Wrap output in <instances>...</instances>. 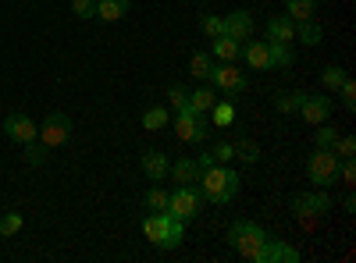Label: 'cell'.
<instances>
[{"label":"cell","instance_id":"obj_1","mask_svg":"<svg viewBox=\"0 0 356 263\" xmlns=\"http://www.w3.org/2000/svg\"><path fill=\"white\" fill-rule=\"evenodd\" d=\"M228 246L250 263H300V249H292L285 239L264 231L253 221H232L228 228Z\"/></svg>","mask_w":356,"mask_h":263},{"label":"cell","instance_id":"obj_2","mask_svg":"<svg viewBox=\"0 0 356 263\" xmlns=\"http://www.w3.org/2000/svg\"><path fill=\"white\" fill-rule=\"evenodd\" d=\"M196 182H200V196L207 203H214V207H228V203H235V196H239V189H243L239 171H232L228 164L203 167Z\"/></svg>","mask_w":356,"mask_h":263},{"label":"cell","instance_id":"obj_3","mask_svg":"<svg viewBox=\"0 0 356 263\" xmlns=\"http://www.w3.org/2000/svg\"><path fill=\"white\" fill-rule=\"evenodd\" d=\"M143 235L161 249H178L186 242V221H178L175 214H146L143 217Z\"/></svg>","mask_w":356,"mask_h":263},{"label":"cell","instance_id":"obj_4","mask_svg":"<svg viewBox=\"0 0 356 263\" xmlns=\"http://www.w3.org/2000/svg\"><path fill=\"white\" fill-rule=\"evenodd\" d=\"M335 210V199L328 196V189H317V192H300V196H292V214L300 224H314L317 217H328Z\"/></svg>","mask_w":356,"mask_h":263},{"label":"cell","instance_id":"obj_5","mask_svg":"<svg viewBox=\"0 0 356 263\" xmlns=\"http://www.w3.org/2000/svg\"><path fill=\"white\" fill-rule=\"evenodd\" d=\"M307 174H310L314 189H332L339 182V157H335V150H317L314 146V153L307 160Z\"/></svg>","mask_w":356,"mask_h":263},{"label":"cell","instance_id":"obj_6","mask_svg":"<svg viewBox=\"0 0 356 263\" xmlns=\"http://www.w3.org/2000/svg\"><path fill=\"white\" fill-rule=\"evenodd\" d=\"M200 203H203V196H200V185H175L171 192H168V214H175L178 221H196V214H200Z\"/></svg>","mask_w":356,"mask_h":263},{"label":"cell","instance_id":"obj_7","mask_svg":"<svg viewBox=\"0 0 356 263\" xmlns=\"http://www.w3.org/2000/svg\"><path fill=\"white\" fill-rule=\"evenodd\" d=\"M214 85V90L221 93V96H243L246 90H250V82H246V75L235 68V65H221V61H214V68H211V78H207Z\"/></svg>","mask_w":356,"mask_h":263},{"label":"cell","instance_id":"obj_8","mask_svg":"<svg viewBox=\"0 0 356 263\" xmlns=\"http://www.w3.org/2000/svg\"><path fill=\"white\" fill-rule=\"evenodd\" d=\"M307 125H324L335 114V100L324 96V93H310V90H300V110Z\"/></svg>","mask_w":356,"mask_h":263},{"label":"cell","instance_id":"obj_9","mask_svg":"<svg viewBox=\"0 0 356 263\" xmlns=\"http://www.w3.org/2000/svg\"><path fill=\"white\" fill-rule=\"evenodd\" d=\"M47 150H57V146H65L68 139H72V118L68 114H61V110H54V114H47V121L40 125V135H36Z\"/></svg>","mask_w":356,"mask_h":263},{"label":"cell","instance_id":"obj_10","mask_svg":"<svg viewBox=\"0 0 356 263\" xmlns=\"http://www.w3.org/2000/svg\"><path fill=\"white\" fill-rule=\"evenodd\" d=\"M175 135L182 142H203L207 135H211V125L203 121V114L186 107V110H178V118H175Z\"/></svg>","mask_w":356,"mask_h":263},{"label":"cell","instance_id":"obj_11","mask_svg":"<svg viewBox=\"0 0 356 263\" xmlns=\"http://www.w3.org/2000/svg\"><path fill=\"white\" fill-rule=\"evenodd\" d=\"M4 135L11 139V142H33L36 135H40V125L33 121V118H25V114H8L4 118Z\"/></svg>","mask_w":356,"mask_h":263},{"label":"cell","instance_id":"obj_12","mask_svg":"<svg viewBox=\"0 0 356 263\" xmlns=\"http://www.w3.org/2000/svg\"><path fill=\"white\" fill-rule=\"evenodd\" d=\"M239 61L253 71H271V57H267V40H246L243 50H239Z\"/></svg>","mask_w":356,"mask_h":263},{"label":"cell","instance_id":"obj_13","mask_svg":"<svg viewBox=\"0 0 356 263\" xmlns=\"http://www.w3.org/2000/svg\"><path fill=\"white\" fill-rule=\"evenodd\" d=\"M225 36H232V40L246 43V40L253 36V15H250L246 8H239V11L225 15Z\"/></svg>","mask_w":356,"mask_h":263},{"label":"cell","instance_id":"obj_14","mask_svg":"<svg viewBox=\"0 0 356 263\" xmlns=\"http://www.w3.org/2000/svg\"><path fill=\"white\" fill-rule=\"evenodd\" d=\"M139 164H143V174H146L150 182H164L168 171H171V157H168L164 150H146Z\"/></svg>","mask_w":356,"mask_h":263},{"label":"cell","instance_id":"obj_15","mask_svg":"<svg viewBox=\"0 0 356 263\" xmlns=\"http://www.w3.org/2000/svg\"><path fill=\"white\" fill-rule=\"evenodd\" d=\"M171 182L175 185H193L196 178H200V160L196 157H178V160H171Z\"/></svg>","mask_w":356,"mask_h":263},{"label":"cell","instance_id":"obj_16","mask_svg":"<svg viewBox=\"0 0 356 263\" xmlns=\"http://www.w3.org/2000/svg\"><path fill=\"white\" fill-rule=\"evenodd\" d=\"M239 50H243V43L232 40V36L211 40V57H214V61H221V65H235V61H239Z\"/></svg>","mask_w":356,"mask_h":263},{"label":"cell","instance_id":"obj_17","mask_svg":"<svg viewBox=\"0 0 356 263\" xmlns=\"http://www.w3.org/2000/svg\"><path fill=\"white\" fill-rule=\"evenodd\" d=\"M267 40H275V43H292V40H296V22H292L289 15L267 18Z\"/></svg>","mask_w":356,"mask_h":263},{"label":"cell","instance_id":"obj_18","mask_svg":"<svg viewBox=\"0 0 356 263\" xmlns=\"http://www.w3.org/2000/svg\"><path fill=\"white\" fill-rule=\"evenodd\" d=\"M267 57H271V68H278V71H289V68L296 65L292 43H275V40H267Z\"/></svg>","mask_w":356,"mask_h":263},{"label":"cell","instance_id":"obj_19","mask_svg":"<svg viewBox=\"0 0 356 263\" xmlns=\"http://www.w3.org/2000/svg\"><path fill=\"white\" fill-rule=\"evenodd\" d=\"M218 96H221V93L214 90V85H211V82H203L200 90H193V93H189V107H193L196 114H207V110H211V107L218 103Z\"/></svg>","mask_w":356,"mask_h":263},{"label":"cell","instance_id":"obj_20","mask_svg":"<svg viewBox=\"0 0 356 263\" xmlns=\"http://www.w3.org/2000/svg\"><path fill=\"white\" fill-rule=\"evenodd\" d=\"M132 8V0H97V18L100 22H122Z\"/></svg>","mask_w":356,"mask_h":263},{"label":"cell","instance_id":"obj_21","mask_svg":"<svg viewBox=\"0 0 356 263\" xmlns=\"http://www.w3.org/2000/svg\"><path fill=\"white\" fill-rule=\"evenodd\" d=\"M164 125H171V110L164 103H154V107L143 110V128L146 132H161Z\"/></svg>","mask_w":356,"mask_h":263},{"label":"cell","instance_id":"obj_22","mask_svg":"<svg viewBox=\"0 0 356 263\" xmlns=\"http://www.w3.org/2000/svg\"><path fill=\"white\" fill-rule=\"evenodd\" d=\"M211 68H214L211 50H193V57H189V71H193V78L207 82V78H211Z\"/></svg>","mask_w":356,"mask_h":263},{"label":"cell","instance_id":"obj_23","mask_svg":"<svg viewBox=\"0 0 356 263\" xmlns=\"http://www.w3.org/2000/svg\"><path fill=\"white\" fill-rule=\"evenodd\" d=\"M296 40L307 43V46H321V40H324V28H321L314 18H307V22H296Z\"/></svg>","mask_w":356,"mask_h":263},{"label":"cell","instance_id":"obj_24","mask_svg":"<svg viewBox=\"0 0 356 263\" xmlns=\"http://www.w3.org/2000/svg\"><path fill=\"white\" fill-rule=\"evenodd\" d=\"M317 4H321V0H285V15L292 22H307V18H314Z\"/></svg>","mask_w":356,"mask_h":263},{"label":"cell","instance_id":"obj_25","mask_svg":"<svg viewBox=\"0 0 356 263\" xmlns=\"http://www.w3.org/2000/svg\"><path fill=\"white\" fill-rule=\"evenodd\" d=\"M271 103H275L278 114H296V110H300V90H278L271 96Z\"/></svg>","mask_w":356,"mask_h":263},{"label":"cell","instance_id":"obj_26","mask_svg":"<svg viewBox=\"0 0 356 263\" xmlns=\"http://www.w3.org/2000/svg\"><path fill=\"white\" fill-rule=\"evenodd\" d=\"M200 33H203L207 40L225 36V18H221V15H214V11H203V15H200Z\"/></svg>","mask_w":356,"mask_h":263},{"label":"cell","instance_id":"obj_27","mask_svg":"<svg viewBox=\"0 0 356 263\" xmlns=\"http://www.w3.org/2000/svg\"><path fill=\"white\" fill-rule=\"evenodd\" d=\"M143 207L150 210V214H164V210H168V189H164V185L146 189V196H143Z\"/></svg>","mask_w":356,"mask_h":263},{"label":"cell","instance_id":"obj_28","mask_svg":"<svg viewBox=\"0 0 356 263\" xmlns=\"http://www.w3.org/2000/svg\"><path fill=\"white\" fill-rule=\"evenodd\" d=\"M346 75H349V71H346L342 65H328V68L321 71V85H324L328 93H339V85L346 82Z\"/></svg>","mask_w":356,"mask_h":263},{"label":"cell","instance_id":"obj_29","mask_svg":"<svg viewBox=\"0 0 356 263\" xmlns=\"http://www.w3.org/2000/svg\"><path fill=\"white\" fill-rule=\"evenodd\" d=\"M207 114H211V121L214 125H221V128H228V125H235V107L228 103V100H218L211 110H207Z\"/></svg>","mask_w":356,"mask_h":263},{"label":"cell","instance_id":"obj_30","mask_svg":"<svg viewBox=\"0 0 356 263\" xmlns=\"http://www.w3.org/2000/svg\"><path fill=\"white\" fill-rule=\"evenodd\" d=\"M339 135H342V132H339L335 125L324 121V125H317V132H314V146H317V150H332Z\"/></svg>","mask_w":356,"mask_h":263},{"label":"cell","instance_id":"obj_31","mask_svg":"<svg viewBox=\"0 0 356 263\" xmlns=\"http://www.w3.org/2000/svg\"><path fill=\"white\" fill-rule=\"evenodd\" d=\"M235 146V157H239L243 164H260V146L253 139H239V142H232Z\"/></svg>","mask_w":356,"mask_h":263},{"label":"cell","instance_id":"obj_32","mask_svg":"<svg viewBox=\"0 0 356 263\" xmlns=\"http://www.w3.org/2000/svg\"><path fill=\"white\" fill-rule=\"evenodd\" d=\"M168 107L175 114L189 107V90H186V85H168Z\"/></svg>","mask_w":356,"mask_h":263},{"label":"cell","instance_id":"obj_33","mask_svg":"<svg viewBox=\"0 0 356 263\" xmlns=\"http://www.w3.org/2000/svg\"><path fill=\"white\" fill-rule=\"evenodd\" d=\"M22 231V214L18 210H8L4 217H0V239H11Z\"/></svg>","mask_w":356,"mask_h":263},{"label":"cell","instance_id":"obj_34","mask_svg":"<svg viewBox=\"0 0 356 263\" xmlns=\"http://www.w3.org/2000/svg\"><path fill=\"white\" fill-rule=\"evenodd\" d=\"M47 153H50V150H47L43 142H36V139H33V142H25V164H33V167H40V164L47 160Z\"/></svg>","mask_w":356,"mask_h":263},{"label":"cell","instance_id":"obj_35","mask_svg":"<svg viewBox=\"0 0 356 263\" xmlns=\"http://www.w3.org/2000/svg\"><path fill=\"white\" fill-rule=\"evenodd\" d=\"M339 182L349 185V189L356 185V160H353V157H342V160H339Z\"/></svg>","mask_w":356,"mask_h":263},{"label":"cell","instance_id":"obj_36","mask_svg":"<svg viewBox=\"0 0 356 263\" xmlns=\"http://www.w3.org/2000/svg\"><path fill=\"white\" fill-rule=\"evenodd\" d=\"M332 150H335L339 160H342V157H356V139H353V135H339Z\"/></svg>","mask_w":356,"mask_h":263},{"label":"cell","instance_id":"obj_37","mask_svg":"<svg viewBox=\"0 0 356 263\" xmlns=\"http://www.w3.org/2000/svg\"><path fill=\"white\" fill-rule=\"evenodd\" d=\"M339 96H342V103H346V110H356V82L346 75V82L339 85Z\"/></svg>","mask_w":356,"mask_h":263},{"label":"cell","instance_id":"obj_38","mask_svg":"<svg viewBox=\"0 0 356 263\" xmlns=\"http://www.w3.org/2000/svg\"><path fill=\"white\" fill-rule=\"evenodd\" d=\"M72 11L79 18H97V0H72Z\"/></svg>","mask_w":356,"mask_h":263},{"label":"cell","instance_id":"obj_39","mask_svg":"<svg viewBox=\"0 0 356 263\" xmlns=\"http://www.w3.org/2000/svg\"><path fill=\"white\" fill-rule=\"evenodd\" d=\"M211 153H214V164H228V160L235 157V146H232V142H218Z\"/></svg>","mask_w":356,"mask_h":263},{"label":"cell","instance_id":"obj_40","mask_svg":"<svg viewBox=\"0 0 356 263\" xmlns=\"http://www.w3.org/2000/svg\"><path fill=\"white\" fill-rule=\"evenodd\" d=\"M342 210H346V214H353V210H356V199H353V192L342 199Z\"/></svg>","mask_w":356,"mask_h":263}]
</instances>
